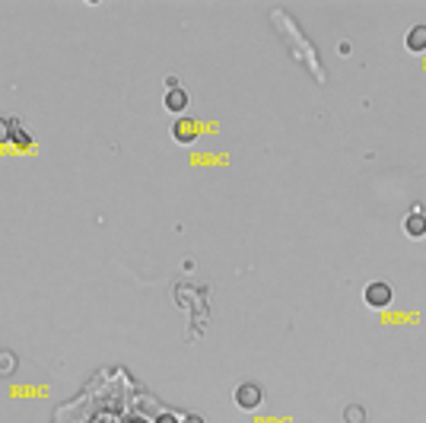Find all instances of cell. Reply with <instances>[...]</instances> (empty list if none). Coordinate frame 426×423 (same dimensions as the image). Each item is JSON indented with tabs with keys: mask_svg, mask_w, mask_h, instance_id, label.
<instances>
[{
	"mask_svg": "<svg viewBox=\"0 0 426 423\" xmlns=\"http://www.w3.org/2000/svg\"><path fill=\"white\" fill-rule=\"evenodd\" d=\"M363 299H366V306H372V309H388V306H392V299H394L392 283L372 280L366 290H363Z\"/></svg>",
	"mask_w": 426,
	"mask_h": 423,
	"instance_id": "obj_1",
	"label": "cell"
},
{
	"mask_svg": "<svg viewBox=\"0 0 426 423\" xmlns=\"http://www.w3.org/2000/svg\"><path fill=\"white\" fill-rule=\"evenodd\" d=\"M232 398H236V404L242 407V411H254V407H261L264 391H261V385H258V382H242Z\"/></svg>",
	"mask_w": 426,
	"mask_h": 423,
	"instance_id": "obj_2",
	"label": "cell"
},
{
	"mask_svg": "<svg viewBox=\"0 0 426 423\" xmlns=\"http://www.w3.org/2000/svg\"><path fill=\"white\" fill-rule=\"evenodd\" d=\"M404 233H407V239H423L426 236V216L420 214V210H414V214L404 220Z\"/></svg>",
	"mask_w": 426,
	"mask_h": 423,
	"instance_id": "obj_3",
	"label": "cell"
},
{
	"mask_svg": "<svg viewBox=\"0 0 426 423\" xmlns=\"http://www.w3.org/2000/svg\"><path fill=\"white\" fill-rule=\"evenodd\" d=\"M165 108H169V112H185V108H188V90H169L165 92Z\"/></svg>",
	"mask_w": 426,
	"mask_h": 423,
	"instance_id": "obj_4",
	"label": "cell"
},
{
	"mask_svg": "<svg viewBox=\"0 0 426 423\" xmlns=\"http://www.w3.org/2000/svg\"><path fill=\"white\" fill-rule=\"evenodd\" d=\"M407 51H414V54L426 51V25H414L407 32Z\"/></svg>",
	"mask_w": 426,
	"mask_h": 423,
	"instance_id": "obj_5",
	"label": "cell"
},
{
	"mask_svg": "<svg viewBox=\"0 0 426 423\" xmlns=\"http://www.w3.org/2000/svg\"><path fill=\"white\" fill-rule=\"evenodd\" d=\"M17 366H19V360H17V353H13V350H0V379L13 375V373H17Z\"/></svg>",
	"mask_w": 426,
	"mask_h": 423,
	"instance_id": "obj_6",
	"label": "cell"
},
{
	"mask_svg": "<svg viewBox=\"0 0 426 423\" xmlns=\"http://www.w3.org/2000/svg\"><path fill=\"white\" fill-rule=\"evenodd\" d=\"M344 423H366V407L350 404V407L344 411Z\"/></svg>",
	"mask_w": 426,
	"mask_h": 423,
	"instance_id": "obj_7",
	"label": "cell"
},
{
	"mask_svg": "<svg viewBox=\"0 0 426 423\" xmlns=\"http://www.w3.org/2000/svg\"><path fill=\"white\" fill-rule=\"evenodd\" d=\"M175 137H179L181 143L194 137V131H191V125H188V121H179V125H175Z\"/></svg>",
	"mask_w": 426,
	"mask_h": 423,
	"instance_id": "obj_8",
	"label": "cell"
},
{
	"mask_svg": "<svg viewBox=\"0 0 426 423\" xmlns=\"http://www.w3.org/2000/svg\"><path fill=\"white\" fill-rule=\"evenodd\" d=\"M10 137H13V125H10L7 118H0V147H3Z\"/></svg>",
	"mask_w": 426,
	"mask_h": 423,
	"instance_id": "obj_9",
	"label": "cell"
},
{
	"mask_svg": "<svg viewBox=\"0 0 426 423\" xmlns=\"http://www.w3.org/2000/svg\"><path fill=\"white\" fill-rule=\"evenodd\" d=\"M156 423H179V420H175V414H159Z\"/></svg>",
	"mask_w": 426,
	"mask_h": 423,
	"instance_id": "obj_10",
	"label": "cell"
},
{
	"mask_svg": "<svg viewBox=\"0 0 426 423\" xmlns=\"http://www.w3.org/2000/svg\"><path fill=\"white\" fill-rule=\"evenodd\" d=\"M181 423H204V417H197V414H188V417H185V420H181Z\"/></svg>",
	"mask_w": 426,
	"mask_h": 423,
	"instance_id": "obj_11",
	"label": "cell"
}]
</instances>
